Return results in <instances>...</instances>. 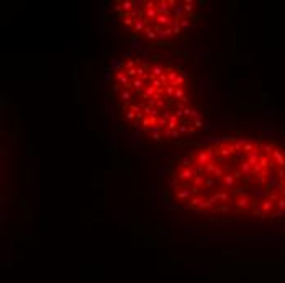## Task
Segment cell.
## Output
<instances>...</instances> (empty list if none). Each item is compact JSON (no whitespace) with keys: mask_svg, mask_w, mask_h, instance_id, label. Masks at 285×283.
Here are the masks:
<instances>
[{"mask_svg":"<svg viewBox=\"0 0 285 283\" xmlns=\"http://www.w3.org/2000/svg\"><path fill=\"white\" fill-rule=\"evenodd\" d=\"M167 200L203 215L285 216V146L266 137L228 136L192 147L172 162Z\"/></svg>","mask_w":285,"mask_h":283,"instance_id":"1","label":"cell"},{"mask_svg":"<svg viewBox=\"0 0 285 283\" xmlns=\"http://www.w3.org/2000/svg\"><path fill=\"white\" fill-rule=\"evenodd\" d=\"M110 97L133 129L157 143H175L203 128V113L187 74L159 58H128L110 77Z\"/></svg>","mask_w":285,"mask_h":283,"instance_id":"2","label":"cell"},{"mask_svg":"<svg viewBox=\"0 0 285 283\" xmlns=\"http://www.w3.org/2000/svg\"><path fill=\"white\" fill-rule=\"evenodd\" d=\"M118 21L131 35L154 44L177 43L200 18L194 0H118L113 2Z\"/></svg>","mask_w":285,"mask_h":283,"instance_id":"3","label":"cell"}]
</instances>
